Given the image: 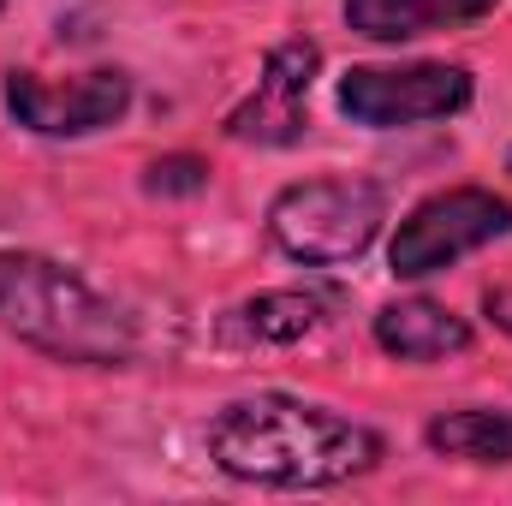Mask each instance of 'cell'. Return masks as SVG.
<instances>
[{
  "label": "cell",
  "instance_id": "6da1fadb",
  "mask_svg": "<svg viewBox=\"0 0 512 506\" xmlns=\"http://www.w3.org/2000/svg\"><path fill=\"white\" fill-rule=\"evenodd\" d=\"M209 453L239 483L328 489V483L364 477L382 459V435L352 417H334L322 405H304L286 393H256V399L227 405L209 423Z\"/></svg>",
  "mask_w": 512,
  "mask_h": 506
},
{
  "label": "cell",
  "instance_id": "7a4b0ae2",
  "mask_svg": "<svg viewBox=\"0 0 512 506\" xmlns=\"http://www.w3.org/2000/svg\"><path fill=\"white\" fill-rule=\"evenodd\" d=\"M0 328L60 364H126L131 322L48 256L0 251Z\"/></svg>",
  "mask_w": 512,
  "mask_h": 506
},
{
  "label": "cell",
  "instance_id": "3957f363",
  "mask_svg": "<svg viewBox=\"0 0 512 506\" xmlns=\"http://www.w3.org/2000/svg\"><path fill=\"white\" fill-rule=\"evenodd\" d=\"M382 215L387 203L370 179H310L274 197L268 233L298 262H352L382 233Z\"/></svg>",
  "mask_w": 512,
  "mask_h": 506
},
{
  "label": "cell",
  "instance_id": "277c9868",
  "mask_svg": "<svg viewBox=\"0 0 512 506\" xmlns=\"http://www.w3.org/2000/svg\"><path fill=\"white\" fill-rule=\"evenodd\" d=\"M507 233H512V203L507 197L465 185V191H441V197L417 203V209L399 221L387 262H393L399 280H423V274H441V268H453L459 256L483 251V245H495V239H507Z\"/></svg>",
  "mask_w": 512,
  "mask_h": 506
},
{
  "label": "cell",
  "instance_id": "5b68a950",
  "mask_svg": "<svg viewBox=\"0 0 512 506\" xmlns=\"http://www.w3.org/2000/svg\"><path fill=\"white\" fill-rule=\"evenodd\" d=\"M471 102V78L441 60L417 66H352L340 78V108L352 126H417V120H447Z\"/></svg>",
  "mask_w": 512,
  "mask_h": 506
},
{
  "label": "cell",
  "instance_id": "8992f818",
  "mask_svg": "<svg viewBox=\"0 0 512 506\" xmlns=\"http://www.w3.org/2000/svg\"><path fill=\"white\" fill-rule=\"evenodd\" d=\"M6 108L18 126L42 131V137H90L131 108V78L84 72L72 84H42L36 72H6Z\"/></svg>",
  "mask_w": 512,
  "mask_h": 506
},
{
  "label": "cell",
  "instance_id": "52a82bcc",
  "mask_svg": "<svg viewBox=\"0 0 512 506\" xmlns=\"http://www.w3.org/2000/svg\"><path fill=\"white\" fill-rule=\"evenodd\" d=\"M316 66H322V54L310 42H280L262 66L256 90L227 114V137H239V143H298Z\"/></svg>",
  "mask_w": 512,
  "mask_h": 506
},
{
  "label": "cell",
  "instance_id": "ba28073f",
  "mask_svg": "<svg viewBox=\"0 0 512 506\" xmlns=\"http://www.w3.org/2000/svg\"><path fill=\"white\" fill-rule=\"evenodd\" d=\"M376 340L399 364H435V358L465 352L471 328H465V316H453V310H441L429 298H399L376 316Z\"/></svg>",
  "mask_w": 512,
  "mask_h": 506
},
{
  "label": "cell",
  "instance_id": "9c48e42d",
  "mask_svg": "<svg viewBox=\"0 0 512 506\" xmlns=\"http://www.w3.org/2000/svg\"><path fill=\"white\" fill-rule=\"evenodd\" d=\"M495 0H346V24L370 42H405L441 24H471Z\"/></svg>",
  "mask_w": 512,
  "mask_h": 506
},
{
  "label": "cell",
  "instance_id": "30bf717a",
  "mask_svg": "<svg viewBox=\"0 0 512 506\" xmlns=\"http://www.w3.org/2000/svg\"><path fill=\"white\" fill-rule=\"evenodd\" d=\"M429 447L447 459L512 465V411H447L429 423Z\"/></svg>",
  "mask_w": 512,
  "mask_h": 506
},
{
  "label": "cell",
  "instance_id": "8fae6325",
  "mask_svg": "<svg viewBox=\"0 0 512 506\" xmlns=\"http://www.w3.org/2000/svg\"><path fill=\"white\" fill-rule=\"evenodd\" d=\"M316 322H322V298H310V292H268V298H251L239 310V334L245 340H274V346L304 340Z\"/></svg>",
  "mask_w": 512,
  "mask_h": 506
},
{
  "label": "cell",
  "instance_id": "7c38bea8",
  "mask_svg": "<svg viewBox=\"0 0 512 506\" xmlns=\"http://www.w3.org/2000/svg\"><path fill=\"white\" fill-rule=\"evenodd\" d=\"M143 185H149L155 197H185V191H203V185H209V167H203L197 155H167V161L149 167Z\"/></svg>",
  "mask_w": 512,
  "mask_h": 506
},
{
  "label": "cell",
  "instance_id": "4fadbf2b",
  "mask_svg": "<svg viewBox=\"0 0 512 506\" xmlns=\"http://www.w3.org/2000/svg\"><path fill=\"white\" fill-rule=\"evenodd\" d=\"M489 316L512 334V292H507V286H501V292H489Z\"/></svg>",
  "mask_w": 512,
  "mask_h": 506
}]
</instances>
